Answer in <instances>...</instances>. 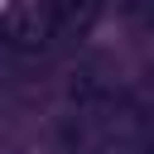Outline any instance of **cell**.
<instances>
[{
	"label": "cell",
	"mask_w": 154,
	"mask_h": 154,
	"mask_svg": "<svg viewBox=\"0 0 154 154\" xmlns=\"http://www.w3.org/2000/svg\"><path fill=\"white\" fill-rule=\"evenodd\" d=\"M101 0H10L0 14V48L19 63L58 58L91 34Z\"/></svg>",
	"instance_id": "obj_1"
}]
</instances>
